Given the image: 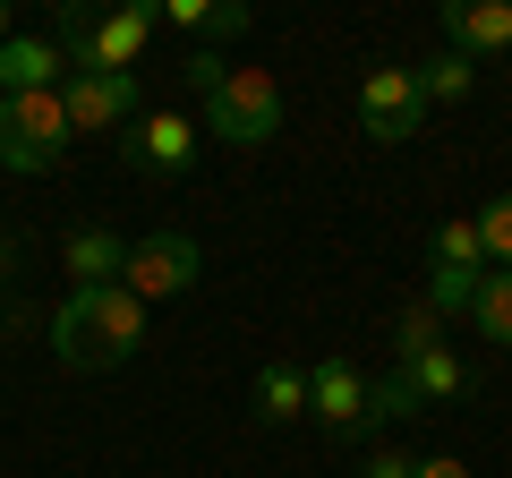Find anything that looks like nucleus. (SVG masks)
<instances>
[{
    "instance_id": "obj_25",
    "label": "nucleus",
    "mask_w": 512,
    "mask_h": 478,
    "mask_svg": "<svg viewBox=\"0 0 512 478\" xmlns=\"http://www.w3.org/2000/svg\"><path fill=\"white\" fill-rule=\"evenodd\" d=\"M419 478H470L461 461H419Z\"/></svg>"
},
{
    "instance_id": "obj_17",
    "label": "nucleus",
    "mask_w": 512,
    "mask_h": 478,
    "mask_svg": "<svg viewBox=\"0 0 512 478\" xmlns=\"http://www.w3.org/2000/svg\"><path fill=\"white\" fill-rule=\"evenodd\" d=\"M470 86H478V60H461V52L419 60V94L427 103H470Z\"/></svg>"
},
{
    "instance_id": "obj_15",
    "label": "nucleus",
    "mask_w": 512,
    "mask_h": 478,
    "mask_svg": "<svg viewBox=\"0 0 512 478\" xmlns=\"http://www.w3.org/2000/svg\"><path fill=\"white\" fill-rule=\"evenodd\" d=\"M410 385V402H461L470 393V368H461L453 350H427V359H410V368H393Z\"/></svg>"
},
{
    "instance_id": "obj_1",
    "label": "nucleus",
    "mask_w": 512,
    "mask_h": 478,
    "mask_svg": "<svg viewBox=\"0 0 512 478\" xmlns=\"http://www.w3.org/2000/svg\"><path fill=\"white\" fill-rule=\"evenodd\" d=\"M52 350L69 368H120L146 350V299L128 282H103V291H69L52 316Z\"/></svg>"
},
{
    "instance_id": "obj_11",
    "label": "nucleus",
    "mask_w": 512,
    "mask_h": 478,
    "mask_svg": "<svg viewBox=\"0 0 512 478\" xmlns=\"http://www.w3.org/2000/svg\"><path fill=\"white\" fill-rule=\"evenodd\" d=\"M308 419H325V427H367V376L350 368V359L308 368Z\"/></svg>"
},
{
    "instance_id": "obj_20",
    "label": "nucleus",
    "mask_w": 512,
    "mask_h": 478,
    "mask_svg": "<svg viewBox=\"0 0 512 478\" xmlns=\"http://www.w3.org/2000/svg\"><path fill=\"white\" fill-rule=\"evenodd\" d=\"M410 410H419V402H410V385H402L393 368L367 376V427H393V419H410Z\"/></svg>"
},
{
    "instance_id": "obj_19",
    "label": "nucleus",
    "mask_w": 512,
    "mask_h": 478,
    "mask_svg": "<svg viewBox=\"0 0 512 478\" xmlns=\"http://www.w3.org/2000/svg\"><path fill=\"white\" fill-rule=\"evenodd\" d=\"M436 265H453V274H495L478 222H444V231H436Z\"/></svg>"
},
{
    "instance_id": "obj_26",
    "label": "nucleus",
    "mask_w": 512,
    "mask_h": 478,
    "mask_svg": "<svg viewBox=\"0 0 512 478\" xmlns=\"http://www.w3.org/2000/svg\"><path fill=\"white\" fill-rule=\"evenodd\" d=\"M0 43H9V9H0Z\"/></svg>"
},
{
    "instance_id": "obj_7",
    "label": "nucleus",
    "mask_w": 512,
    "mask_h": 478,
    "mask_svg": "<svg viewBox=\"0 0 512 478\" xmlns=\"http://www.w3.org/2000/svg\"><path fill=\"white\" fill-rule=\"evenodd\" d=\"M120 137H128V163L154 171V180H180V171L197 163V129H188V111H137Z\"/></svg>"
},
{
    "instance_id": "obj_2",
    "label": "nucleus",
    "mask_w": 512,
    "mask_h": 478,
    "mask_svg": "<svg viewBox=\"0 0 512 478\" xmlns=\"http://www.w3.org/2000/svg\"><path fill=\"white\" fill-rule=\"evenodd\" d=\"M205 129L222 137V146H265V137L282 129V86H274V69H239L231 60V77H222L214 94H205Z\"/></svg>"
},
{
    "instance_id": "obj_9",
    "label": "nucleus",
    "mask_w": 512,
    "mask_h": 478,
    "mask_svg": "<svg viewBox=\"0 0 512 478\" xmlns=\"http://www.w3.org/2000/svg\"><path fill=\"white\" fill-rule=\"evenodd\" d=\"M69 86V52L52 35H9L0 43V94H60Z\"/></svg>"
},
{
    "instance_id": "obj_14",
    "label": "nucleus",
    "mask_w": 512,
    "mask_h": 478,
    "mask_svg": "<svg viewBox=\"0 0 512 478\" xmlns=\"http://www.w3.org/2000/svg\"><path fill=\"white\" fill-rule=\"evenodd\" d=\"M256 419H265V427H291V419H308V368L274 359V368L256 376Z\"/></svg>"
},
{
    "instance_id": "obj_4",
    "label": "nucleus",
    "mask_w": 512,
    "mask_h": 478,
    "mask_svg": "<svg viewBox=\"0 0 512 478\" xmlns=\"http://www.w3.org/2000/svg\"><path fill=\"white\" fill-rule=\"evenodd\" d=\"M60 111H69V137H111V129L137 120V77H120V69H69Z\"/></svg>"
},
{
    "instance_id": "obj_13",
    "label": "nucleus",
    "mask_w": 512,
    "mask_h": 478,
    "mask_svg": "<svg viewBox=\"0 0 512 478\" xmlns=\"http://www.w3.org/2000/svg\"><path fill=\"white\" fill-rule=\"evenodd\" d=\"M154 26H180V35L231 43V35H248V9H239V0H163V9H154Z\"/></svg>"
},
{
    "instance_id": "obj_8",
    "label": "nucleus",
    "mask_w": 512,
    "mask_h": 478,
    "mask_svg": "<svg viewBox=\"0 0 512 478\" xmlns=\"http://www.w3.org/2000/svg\"><path fill=\"white\" fill-rule=\"evenodd\" d=\"M146 43H154V9H103L94 35H86V52H77V69H120V77H137Z\"/></svg>"
},
{
    "instance_id": "obj_5",
    "label": "nucleus",
    "mask_w": 512,
    "mask_h": 478,
    "mask_svg": "<svg viewBox=\"0 0 512 478\" xmlns=\"http://www.w3.org/2000/svg\"><path fill=\"white\" fill-rule=\"evenodd\" d=\"M419 120H427L419 69H367V86H359V129L376 137V146H410Z\"/></svg>"
},
{
    "instance_id": "obj_24",
    "label": "nucleus",
    "mask_w": 512,
    "mask_h": 478,
    "mask_svg": "<svg viewBox=\"0 0 512 478\" xmlns=\"http://www.w3.org/2000/svg\"><path fill=\"white\" fill-rule=\"evenodd\" d=\"M222 77H231V60H214V52H188V86H197V94H214Z\"/></svg>"
},
{
    "instance_id": "obj_12",
    "label": "nucleus",
    "mask_w": 512,
    "mask_h": 478,
    "mask_svg": "<svg viewBox=\"0 0 512 478\" xmlns=\"http://www.w3.org/2000/svg\"><path fill=\"white\" fill-rule=\"evenodd\" d=\"M60 265H69V282L77 291H103V282H120L128 274V248H120V231H69V248H60Z\"/></svg>"
},
{
    "instance_id": "obj_22",
    "label": "nucleus",
    "mask_w": 512,
    "mask_h": 478,
    "mask_svg": "<svg viewBox=\"0 0 512 478\" xmlns=\"http://www.w3.org/2000/svg\"><path fill=\"white\" fill-rule=\"evenodd\" d=\"M478 282H487V274H453V265H436V274H427V308H436V316L470 308V299H478Z\"/></svg>"
},
{
    "instance_id": "obj_16",
    "label": "nucleus",
    "mask_w": 512,
    "mask_h": 478,
    "mask_svg": "<svg viewBox=\"0 0 512 478\" xmlns=\"http://www.w3.org/2000/svg\"><path fill=\"white\" fill-rule=\"evenodd\" d=\"M427 350H444V316L427 308V299H410V308L393 316V368H410V359H427Z\"/></svg>"
},
{
    "instance_id": "obj_18",
    "label": "nucleus",
    "mask_w": 512,
    "mask_h": 478,
    "mask_svg": "<svg viewBox=\"0 0 512 478\" xmlns=\"http://www.w3.org/2000/svg\"><path fill=\"white\" fill-rule=\"evenodd\" d=\"M470 325L487 333V342H512V274H487L470 299Z\"/></svg>"
},
{
    "instance_id": "obj_10",
    "label": "nucleus",
    "mask_w": 512,
    "mask_h": 478,
    "mask_svg": "<svg viewBox=\"0 0 512 478\" xmlns=\"http://www.w3.org/2000/svg\"><path fill=\"white\" fill-rule=\"evenodd\" d=\"M444 35H453L461 60L512 52V0H444Z\"/></svg>"
},
{
    "instance_id": "obj_6",
    "label": "nucleus",
    "mask_w": 512,
    "mask_h": 478,
    "mask_svg": "<svg viewBox=\"0 0 512 478\" xmlns=\"http://www.w3.org/2000/svg\"><path fill=\"white\" fill-rule=\"evenodd\" d=\"M197 239H188V231H146V239H137V248H128V291H137V299H180L188 291V282H197Z\"/></svg>"
},
{
    "instance_id": "obj_21",
    "label": "nucleus",
    "mask_w": 512,
    "mask_h": 478,
    "mask_svg": "<svg viewBox=\"0 0 512 478\" xmlns=\"http://www.w3.org/2000/svg\"><path fill=\"white\" fill-rule=\"evenodd\" d=\"M478 239H487V265H495V274H512V197L478 205Z\"/></svg>"
},
{
    "instance_id": "obj_3",
    "label": "nucleus",
    "mask_w": 512,
    "mask_h": 478,
    "mask_svg": "<svg viewBox=\"0 0 512 478\" xmlns=\"http://www.w3.org/2000/svg\"><path fill=\"white\" fill-rule=\"evenodd\" d=\"M69 146L60 94H0V171H52Z\"/></svg>"
},
{
    "instance_id": "obj_23",
    "label": "nucleus",
    "mask_w": 512,
    "mask_h": 478,
    "mask_svg": "<svg viewBox=\"0 0 512 478\" xmlns=\"http://www.w3.org/2000/svg\"><path fill=\"white\" fill-rule=\"evenodd\" d=\"M359 478H419V461L402 453V444H384V453H367V470Z\"/></svg>"
}]
</instances>
